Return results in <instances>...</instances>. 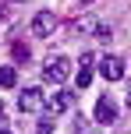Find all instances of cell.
I'll list each match as a JSON object with an SVG mask.
<instances>
[{"label":"cell","mask_w":131,"mask_h":134,"mask_svg":"<svg viewBox=\"0 0 131 134\" xmlns=\"http://www.w3.org/2000/svg\"><path fill=\"white\" fill-rule=\"evenodd\" d=\"M67 74H71V60H67V57H53V60L43 64V81H50V85L67 81Z\"/></svg>","instance_id":"1"},{"label":"cell","mask_w":131,"mask_h":134,"mask_svg":"<svg viewBox=\"0 0 131 134\" xmlns=\"http://www.w3.org/2000/svg\"><path fill=\"white\" fill-rule=\"evenodd\" d=\"M43 106H46L43 88H21V92H18V109H21V113H39Z\"/></svg>","instance_id":"2"},{"label":"cell","mask_w":131,"mask_h":134,"mask_svg":"<svg viewBox=\"0 0 131 134\" xmlns=\"http://www.w3.org/2000/svg\"><path fill=\"white\" fill-rule=\"evenodd\" d=\"M57 25H60V21H57L53 11H39L32 18V35H35V39H50V35L57 32Z\"/></svg>","instance_id":"3"},{"label":"cell","mask_w":131,"mask_h":134,"mask_svg":"<svg viewBox=\"0 0 131 134\" xmlns=\"http://www.w3.org/2000/svg\"><path fill=\"white\" fill-rule=\"evenodd\" d=\"M92 116H96V124H113V120H117V106H113V99H110V95H103V99L96 102Z\"/></svg>","instance_id":"4"},{"label":"cell","mask_w":131,"mask_h":134,"mask_svg":"<svg viewBox=\"0 0 131 134\" xmlns=\"http://www.w3.org/2000/svg\"><path fill=\"white\" fill-rule=\"evenodd\" d=\"M99 74H103L106 81H120V78H124V60H120V57H103Z\"/></svg>","instance_id":"5"},{"label":"cell","mask_w":131,"mask_h":134,"mask_svg":"<svg viewBox=\"0 0 131 134\" xmlns=\"http://www.w3.org/2000/svg\"><path fill=\"white\" fill-rule=\"evenodd\" d=\"M92 60H96L92 53H82V57H78V78H75L78 88H89L92 85Z\"/></svg>","instance_id":"6"},{"label":"cell","mask_w":131,"mask_h":134,"mask_svg":"<svg viewBox=\"0 0 131 134\" xmlns=\"http://www.w3.org/2000/svg\"><path fill=\"white\" fill-rule=\"evenodd\" d=\"M71 106H75V92H57L53 99L46 102V109H50V116H57V113H67Z\"/></svg>","instance_id":"7"},{"label":"cell","mask_w":131,"mask_h":134,"mask_svg":"<svg viewBox=\"0 0 131 134\" xmlns=\"http://www.w3.org/2000/svg\"><path fill=\"white\" fill-rule=\"evenodd\" d=\"M96 28H99V18H92V14L75 18V32H82V35H96Z\"/></svg>","instance_id":"8"},{"label":"cell","mask_w":131,"mask_h":134,"mask_svg":"<svg viewBox=\"0 0 131 134\" xmlns=\"http://www.w3.org/2000/svg\"><path fill=\"white\" fill-rule=\"evenodd\" d=\"M18 85V71L14 67H0V88H14Z\"/></svg>","instance_id":"9"},{"label":"cell","mask_w":131,"mask_h":134,"mask_svg":"<svg viewBox=\"0 0 131 134\" xmlns=\"http://www.w3.org/2000/svg\"><path fill=\"white\" fill-rule=\"evenodd\" d=\"M11 57H14L18 64H25V60H28V46H25V42H18V39H14V42H11Z\"/></svg>","instance_id":"10"},{"label":"cell","mask_w":131,"mask_h":134,"mask_svg":"<svg viewBox=\"0 0 131 134\" xmlns=\"http://www.w3.org/2000/svg\"><path fill=\"white\" fill-rule=\"evenodd\" d=\"M75 134H92V124L85 116H75Z\"/></svg>","instance_id":"11"},{"label":"cell","mask_w":131,"mask_h":134,"mask_svg":"<svg viewBox=\"0 0 131 134\" xmlns=\"http://www.w3.org/2000/svg\"><path fill=\"white\" fill-rule=\"evenodd\" d=\"M50 131H53V120H50V116H46V120L39 124V134H50Z\"/></svg>","instance_id":"12"},{"label":"cell","mask_w":131,"mask_h":134,"mask_svg":"<svg viewBox=\"0 0 131 134\" xmlns=\"http://www.w3.org/2000/svg\"><path fill=\"white\" fill-rule=\"evenodd\" d=\"M78 4H92V0H78Z\"/></svg>","instance_id":"13"},{"label":"cell","mask_w":131,"mask_h":134,"mask_svg":"<svg viewBox=\"0 0 131 134\" xmlns=\"http://www.w3.org/2000/svg\"><path fill=\"white\" fill-rule=\"evenodd\" d=\"M0 18H4V7H0Z\"/></svg>","instance_id":"14"},{"label":"cell","mask_w":131,"mask_h":134,"mask_svg":"<svg viewBox=\"0 0 131 134\" xmlns=\"http://www.w3.org/2000/svg\"><path fill=\"white\" fill-rule=\"evenodd\" d=\"M0 116H4V106H0Z\"/></svg>","instance_id":"15"},{"label":"cell","mask_w":131,"mask_h":134,"mask_svg":"<svg viewBox=\"0 0 131 134\" xmlns=\"http://www.w3.org/2000/svg\"><path fill=\"white\" fill-rule=\"evenodd\" d=\"M0 134H11V131H0Z\"/></svg>","instance_id":"16"}]
</instances>
